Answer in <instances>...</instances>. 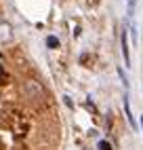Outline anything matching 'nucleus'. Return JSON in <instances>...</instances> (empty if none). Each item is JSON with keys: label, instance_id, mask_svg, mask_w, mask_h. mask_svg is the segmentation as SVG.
Wrapping results in <instances>:
<instances>
[{"label": "nucleus", "instance_id": "nucleus-7", "mask_svg": "<svg viewBox=\"0 0 143 150\" xmlns=\"http://www.w3.org/2000/svg\"><path fill=\"white\" fill-rule=\"evenodd\" d=\"M141 131H143V116H141Z\"/></svg>", "mask_w": 143, "mask_h": 150}, {"label": "nucleus", "instance_id": "nucleus-2", "mask_svg": "<svg viewBox=\"0 0 143 150\" xmlns=\"http://www.w3.org/2000/svg\"><path fill=\"white\" fill-rule=\"evenodd\" d=\"M124 114H126V121H128V125L135 129L137 127V123H135V116H132V110H130V102H128V95H124Z\"/></svg>", "mask_w": 143, "mask_h": 150}, {"label": "nucleus", "instance_id": "nucleus-5", "mask_svg": "<svg viewBox=\"0 0 143 150\" xmlns=\"http://www.w3.org/2000/svg\"><path fill=\"white\" fill-rule=\"evenodd\" d=\"M46 47H48V49H59L57 36H48V38H46Z\"/></svg>", "mask_w": 143, "mask_h": 150}, {"label": "nucleus", "instance_id": "nucleus-6", "mask_svg": "<svg viewBox=\"0 0 143 150\" xmlns=\"http://www.w3.org/2000/svg\"><path fill=\"white\" fill-rule=\"evenodd\" d=\"M97 148H99V150H111V144L107 142V139H101V142L97 144Z\"/></svg>", "mask_w": 143, "mask_h": 150}, {"label": "nucleus", "instance_id": "nucleus-4", "mask_svg": "<svg viewBox=\"0 0 143 150\" xmlns=\"http://www.w3.org/2000/svg\"><path fill=\"white\" fill-rule=\"evenodd\" d=\"M135 6H137V0H126V15H128V19H132V15H135Z\"/></svg>", "mask_w": 143, "mask_h": 150}, {"label": "nucleus", "instance_id": "nucleus-3", "mask_svg": "<svg viewBox=\"0 0 143 150\" xmlns=\"http://www.w3.org/2000/svg\"><path fill=\"white\" fill-rule=\"evenodd\" d=\"M11 25H8L6 21H0V42H6L11 40Z\"/></svg>", "mask_w": 143, "mask_h": 150}, {"label": "nucleus", "instance_id": "nucleus-1", "mask_svg": "<svg viewBox=\"0 0 143 150\" xmlns=\"http://www.w3.org/2000/svg\"><path fill=\"white\" fill-rule=\"evenodd\" d=\"M128 30L124 28L122 30V36H120V45H122V57H124V66L130 68V49H128Z\"/></svg>", "mask_w": 143, "mask_h": 150}]
</instances>
